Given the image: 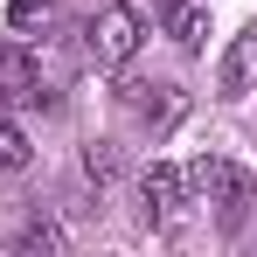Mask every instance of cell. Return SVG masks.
<instances>
[{
  "mask_svg": "<svg viewBox=\"0 0 257 257\" xmlns=\"http://www.w3.org/2000/svg\"><path fill=\"white\" fill-rule=\"evenodd\" d=\"M139 42H146V21L132 14V7H97L90 14V28H84V49H90V63L97 70H125L132 56H139Z\"/></svg>",
  "mask_w": 257,
  "mask_h": 257,
  "instance_id": "obj_1",
  "label": "cell"
},
{
  "mask_svg": "<svg viewBox=\"0 0 257 257\" xmlns=\"http://www.w3.org/2000/svg\"><path fill=\"white\" fill-rule=\"evenodd\" d=\"M188 195H202V202H215L229 222H243V209H250V195H257V181L236 167V160H209V153H202V160L188 167Z\"/></svg>",
  "mask_w": 257,
  "mask_h": 257,
  "instance_id": "obj_2",
  "label": "cell"
},
{
  "mask_svg": "<svg viewBox=\"0 0 257 257\" xmlns=\"http://www.w3.org/2000/svg\"><path fill=\"white\" fill-rule=\"evenodd\" d=\"M7 104H42V70L21 42H0V111Z\"/></svg>",
  "mask_w": 257,
  "mask_h": 257,
  "instance_id": "obj_3",
  "label": "cell"
},
{
  "mask_svg": "<svg viewBox=\"0 0 257 257\" xmlns=\"http://www.w3.org/2000/svg\"><path fill=\"white\" fill-rule=\"evenodd\" d=\"M139 195H146V215H174L188 202V174L167 167V160H153V167L139 174Z\"/></svg>",
  "mask_w": 257,
  "mask_h": 257,
  "instance_id": "obj_4",
  "label": "cell"
},
{
  "mask_svg": "<svg viewBox=\"0 0 257 257\" xmlns=\"http://www.w3.org/2000/svg\"><path fill=\"white\" fill-rule=\"evenodd\" d=\"M160 21H167V35L181 49H202V42H209V7H202V0H167Z\"/></svg>",
  "mask_w": 257,
  "mask_h": 257,
  "instance_id": "obj_5",
  "label": "cell"
},
{
  "mask_svg": "<svg viewBox=\"0 0 257 257\" xmlns=\"http://www.w3.org/2000/svg\"><path fill=\"white\" fill-rule=\"evenodd\" d=\"M250 77H257V28H250V35H236L229 56H222V97H243Z\"/></svg>",
  "mask_w": 257,
  "mask_h": 257,
  "instance_id": "obj_6",
  "label": "cell"
},
{
  "mask_svg": "<svg viewBox=\"0 0 257 257\" xmlns=\"http://www.w3.org/2000/svg\"><path fill=\"white\" fill-rule=\"evenodd\" d=\"M21 167H28V132L0 111V174H21Z\"/></svg>",
  "mask_w": 257,
  "mask_h": 257,
  "instance_id": "obj_7",
  "label": "cell"
},
{
  "mask_svg": "<svg viewBox=\"0 0 257 257\" xmlns=\"http://www.w3.org/2000/svg\"><path fill=\"white\" fill-rule=\"evenodd\" d=\"M132 104H139V118H146V125H174L188 97H181V90H174V84H160V97H132Z\"/></svg>",
  "mask_w": 257,
  "mask_h": 257,
  "instance_id": "obj_8",
  "label": "cell"
},
{
  "mask_svg": "<svg viewBox=\"0 0 257 257\" xmlns=\"http://www.w3.org/2000/svg\"><path fill=\"white\" fill-rule=\"evenodd\" d=\"M84 174L97 181V188H111V181H118V146H104V139H90V146H84Z\"/></svg>",
  "mask_w": 257,
  "mask_h": 257,
  "instance_id": "obj_9",
  "label": "cell"
},
{
  "mask_svg": "<svg viewBox=\"0 0 257 257\" xmlns=\"http://www.w3.org/2000/svg\"><path fill=\"white\" fill-rule=\"evenodd\" d=\"M14 243H21V250H28V257H49V250H56V243H63V229H56V222H28V229H21Z\"/></svg>",
  "mask_w": 257,
  "mask_h": 257,
  "instance_id": "obj_10",
  "label": "cell"
},
{
  "mask_svg": "<svg viewBox=\"0 0 257 257\" xmlns=\"http://www.w3.org/2000/svg\"><path fill=\"white\" fill-rule=\"evenodd\" d=\"M14 21L28 28V21H49V0H14Z\"/></svg>",
  "mask_w": 257,
  "mask_h": 257,
  "instance_id": "obj_11",
  "label": "cell"
}]
</instances>
